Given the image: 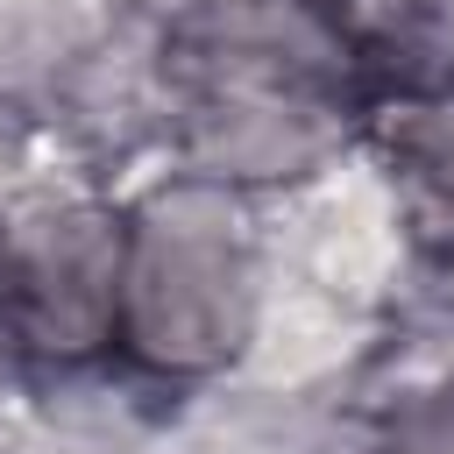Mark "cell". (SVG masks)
<instances>
[{"label":"cell","mask_w":454,"mask_h":454,"mask_svg":"<svg viewBox=\"0 0 454 454\" xmlns=\"http://www.w3.org/2000/svg\"><path fill=\"white\" fill-rule=\"evenodd\" d=\"M128 220L99 199H35L0 220V340L43 369H85L121 340Z\"/></svg>","instance_id":"3957f363"},{"label":"cell","mask_w":454,"mask_h":454,"mask_svg":"<svg viewBox=\"0 0 454 454\" xmlns=\"http://www.w3.org/2000/svg\"><path fill=\"white\" fill-rule=\"evenodd\" d=\"M362 135L390 177L411 248L454 270V78H404L362 99Z\"/></svg>","instance_id":"277c9868"},{"label":"cell","mask_w":454,"mask_h":454,"mask_svg":"<svg viewBox=\"0 0 454 454\" xmlns=\"http://www.w3.org/2000/svg\"><path fill=\"white\" fill-rule=\"evenodd\" d=\"M376 454H454V383L419 390L411 404H397Z\"/></svg>","instance_id":"8992f818"},{"label":"cell","mask_w":454,"mask_h":454,"mask_svg":"<svg viewBox=\"0 0 454 454\" xmlns=\"http://www.w3.org/2000/svg\"><path fill=\"white\" fill-rule=\"evenodd\" d=\"M355 71L326 7L291 0H213L163 43L177 135L213 184L305 177L355 114Z\"/></svg>","instance_id":"6da1fadb"},{"label":"cell","mask_w":454,"mask_h":454,"mask_svg":"<svg viewBox=\"0 0 454 454\" xmlns=\"http://www.w3.org/2000/svg\"><path fill=\"white\" fill-rule=\"evenodd\" d=\"M426 14H433V0H326V21L348 35V50L362 64H383V57L411 50Z\"/></svg>","instance_id":"5b68a950"},{"label":"cell","mask_w":454,"mask_h":454,"mask_svg":"<svg viewBox=\"0 0 454 454\" xmlns=\"http://www.w3.org/2000/svg\"><path fill=\"white\" fill-rule=\"evenodd\" d=\"M255 319V262L227 184L177 177L128 213L121 340L156 376H213Z\"/></svg>","instance_id":"7a4b0ae2"}]
</instances>
